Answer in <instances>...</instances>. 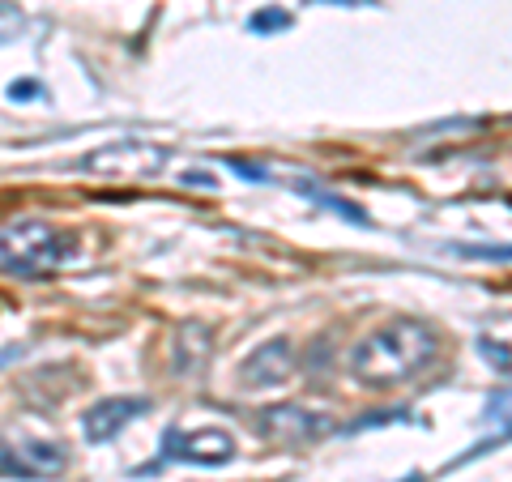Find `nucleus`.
I'll return each mask as SVG.
<instances>
[{
	"label": "nucleus",
	"mask_w": 512,
	"mask_h": 482,
	"mask_svg": "<svg viewBox=\"0 0 512 482\" xmlns=\"http://www.w3.org/2000/svg\"><path fill=\"white\" fill-rule=\"evenodd\" d=\"M256 35H265V30H282V26H291V13H278V9H269V13H256V18L248 22Z\"/></svg>",
	"instance_id": "nucleus-10"
},
{
	"label": "nucleus",
	"mask_w": 512,
	"mask_h": 482,
	"mask_svg": "<svg viewBox=\"0 0 512 482\" xmlns=\"http://www.w3.org/2000/svg\"><path fill=\"white\" fill-rule=\"evenodd\" d=\"M483 355H487L491 363H500V372H508V367H512V350H508V346H491V342H483Z\"/></svg>",
	"instance_id": "nucleus-11"
},
{
	"label": "nucleus",
	"mask_w": 512,
	"mask_h": 482,
	"mask_svg": "<svg viewBox=\"0 0 512 482\" xmlns=\"http://www.w3.org/2000/svg\"><path fill=\"white\" fill-rule=\"evenodd\" d=\"M205 359H210V329L205 325H184L175 333V346H171V372L175 376H201Z\"/></svg>",
	"instance_id": "nucleus-8"
},
{
	"label": "nucleus",
	"mask_w": 512,
	"mask_h": 482,
	"mask_svg": "<svg viewBox=\"0 0 512 482\" xmlns=\"http://www.w3.org/2000/svg\"><path fill=\"white\" fill-rule=\"evenodd\" d=\"M410 482H423V474H410Z\"/></svg>",
	"instance_id": "nucleus-14"
},
{
	"label": "nucleus",
	"mask_w": 512,
	"mask_h": 482,
	"mask_svg": "<svg viewBox=\"0 0 512 482\" xmlns=\"http://www.w3.org/2000/svg\"><path fill=\"white\" fill-rule=\"evenodd\" d=\"M235 457V440L227 431L218 427H201V431H180L171 427L163 436V461H188V465H205V470H214V465L231 461Z\"/></svg>",
	"instance_id": "nucleus-4"
},
{
	"label": "nucleus",
	"mask_w": 512,
	"mask_h": 482,
	"mask_svg": "<svg viewBox=\"0 0 512 482\" xmlns=\"http://www.w3.org/2000/svg\"><path fill=\"white\" fill-rule=\"evenodd\" d=\"M487 419H491V423H500V440L512 436V393H495V397H491Z\"/></svg>",
	"instance_id": "nucleus-9"
},
{
	"label": "nucleus",
	"mask_w": 512,
	"mask_h": 482,
	"mask_svg": "<svg viewBox=\"0 0 512 482\" xmlns=\"http://www.w3.org/2000/svg\"><path fill=\"white\" fill-rule=\"evenodd\" d=\"M440 337L431 325L414 316H393L350 350V376L363 389H393V384H410L423 367L436 359Z\"/></svg>",
	"instance_id": "nucleus-1"
},
{
	"label": "nucleus",
	"mask_w": 512,
	"mask_h": 482,
	"mask_svg": "<svg viewBox=\"0 0 512 482\" xmlns=\"http://www.w3.org/2000/svg\"><path fill=\"white\" fill-rule=\"evenodd\" d=\"M73 252V235L43 218H18L0 227V273L13 278H47Z\"/></svg>",
	"instance_id": "nucleus-2"
},
{
	"label": "nucleus",
	"mask_w": 512,
	"mask_h": 482,
	"mask_svg": "<svg viewBox=\"0 0 512 482\" xmlns=\"http://www.w3.org/2000/svg\"><path fill=\"white\" fill-rule=\"evenodd\" d=\"M320 5V0H316ZM329 5H372V0H329Z\"/></svg>",
	"instance_id": "nucleus-13"
},
{
	"label": "nucleus",
	"mask_w": 512,
	"mask_h": 482,
	"mask_svg": "<svg viewBox=\"0 0 512 482\" xmlns=\"http://www.w3.org/2000/svg\"><path fill=\"white\" fill-rule=\"evenodd\" d=\"M291 372H295V350H291V342L274 337V342H265L256 355L244 359V367H239V384H244V389H278Z\"/></svg>",
	"instance_id": "nucleus-6"
},
{
	"label": "nucleus",
	"mask_w": 512,
	"mask_h": 482,
	"mask_svg": "<svg viewBox=\"0 0 512 482\" xmlns=\"http://www.w3.org/2000/svg\"><path fill=\"white\" fill-rule=\"evenodd\" d=\"M256 427H261L274 444H308V440H316V436H325L329 431L325 419H316V414L303 410V406H269Z\"/></svg>",
	"instance_id": "nucleus-7"
},
{
	"label": "nucleus",
	"mask_w": 512,
	"mask_h": 482,
	"mask_svg": "<svg viewBox=\"0 0 512 482\" xmlns=\"http://www.w3.org/2000/svg\"><path fill=\"white\" fill-rule=\"evenodd\" d=\"M69 470V448L56 440H0V478L43 482Z\"/></svg>",
	"instance_id": "nucleus-3"
},
{
	"label": "nucleus",
	"mask_w": 512,
	"mask_h": 482,
	"mask_svg": "<svg viewBox=\"0 0 512 482\" xmlns=\"http://www.w3.org/2000/svg\"><path fill=\"white\" fill-rule=\"evenodd\" d=\"M146 410H150L146 397H107V401H99V406H90L82 414V436L90 444H107V440H116L133 419H141Z\"/></svg>",
	"instance_id": "nucleus-5"
},
{
	"label": "nucleus",
	"mask_w": 512,
	"mask_h": 482,
	"mask_svg": "<svg viewBox=\"0 0 512 482\" xmlns=\"http://www.w3.org/2000/svg\"><path fill=\"white\" fill-rule=\"evenodd\" d=\"M9 94H13V99H26V94H35V86H30V82H22V86L13 82V90H9Z\"/></svg>",
	"instance_id": "nucleus-12"
}]
</instances>
